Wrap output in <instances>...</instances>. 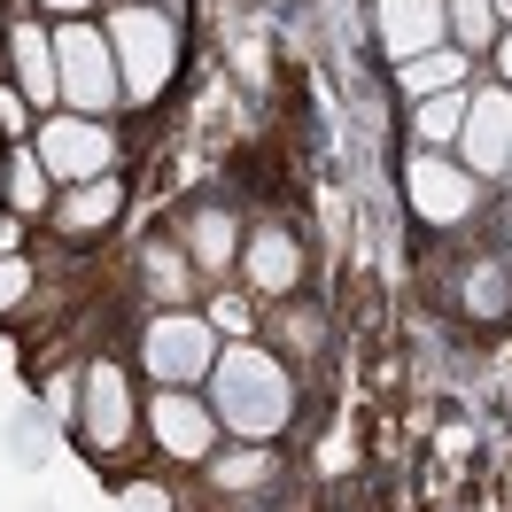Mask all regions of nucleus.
<instances>
[{
  "label": "nucleus",
  "mask_w": 512,
  "mask_h": 512,
  "mask_svg": "<svg viewBox=\"0 0 512 512\" xmlns=\"http://www.w3.org/2000/svg\"><path fill=\"white\" fill-rule=\"evenodd\" d=\"M132 427V388L117 365H94L86 373V435H94V450H117Z\"/></svg>",
  "instance_id": "nucleus-10"
},
{
  "label": "nucleus",
  "mask_w": 512,
  "mask_h": 512,
  "mask_svg": "<svg viewBox=\"0 0 512 512\" xmlns=\"http://www.w3.org/2000/svg\"><path fill=\"white\" fill-rule=\"evenodd\" d=\"M125 505H140V512H163V497H156V489H132Z\"/></svg>",
  "instance_id": "nucleus-25"
},
{
  "label": "nucleus",
  "mask_w": 512,
  "mask_h": 512,
  "mask_svg": "<svg viewBox=\"0 0 512 512\" xmlns=\"http://www.w3.org/2000/svg\"><path fill=\"white\" fill-rule=\"evenodd\" d=\"M109 55H117V86L132 101H156L163 78H171V55H179V39L163 24L156 8H117L109 16Z\"/></svg>",
  "instance_id": "nucleus-3"
},
{
  "label": "nucleus",
  "mask_w": 512,
  "mask_h": 512,
  "mask_svg": "<svg viewBox=\"0 0 512 512\" xmlns=\"http://www.w3.org/2000/svg\"><path fill=\"white\" fill-rule=\"evenodd\" d=\"M148 427H156V443L171 450V458H210V450H218V419L202 412L187 388H163L156 412H148Z\"/></svg>",
  "instance_id": "nucleus-8"
},
{
  "label": "nucleus",
  "mask_w": 512,
  "mask_h": 512,
  "mask_svg": "<svg viewBox=\"0 0 512 512\" xmlns=\"http://www.w3.org/2000/svg\"><path fill=\"white\" fill-rule=\"evenodd\" d=\"M39 163H47V179H63V187H78V179H109L117 140H109L94 117L63 109V117H47V125H39Z\"/></svg>",
  "instance_id": "nucleus-4"
},
{
  "label": "nucleus",
  "mask_w": 512,
  "mask_h": 512,
  "mask_svg": "<svg viewBox=\"0 0 512 512\" xmlns=\"http://www.w3.org/2000/svg\"><path fill=\"white\" fill-rule=\"evenodd\" d=\"M241 264H249V280L264 295H288L295 288V241H288V233H256Z\"/></svg>",
  "instance_id": "nucleus-13"
},
{
  "label": "nucleus",
  "mask_w": 512,
  "mask_h": 512,
  "mask_svg": "<svg viewBox=\"0 0 512 512\" xmlns=\"http://www.w3.org/2000/svg\"><path fill=\"white\" fill-rule=\"evenodd\" d=\"M505 171H512V163H505Z\"/></svg>",
  "instance_id": "nucleus-29"
},
{
  "label": "nucleus",
  "mask_w": 512,
  "mask_h": 512,
  "mask_svg": "<svg viewBox=\"0 0 512 512\" xmlns=\"http://www.w3.org/2000/svg\"><path fill=\"white\" fill-rule=\"evenodd\" d=\"M443 24H450L443 0H381V47L396 55V63H412V55H427V47H443Z\"/></svg>",
  "instance_id": "nucleus-9"
},
{
  "label": "nucleus",
  "mask_w": 512,
  "mask_h": 512,
  "mask_svg": "<svg viewBox=\"0 0 512 512\" xmlns=\"http://www.w3.org/2000/svg\"><path fill=\"white\" fill-rule=\"evenodd\" d=\"M458 148H466V171H505L512 163V86L466 94V132H458Z\"/></svg>",
  "instance_id": "nucleus-7"
},
{
  "label": "nucleus",
  "mask_w": 512,
  "mask_h": 512,
  "mask_svg": "<svg viewBox=\"0 0 512 512\" xmlns=\"http://www.w3.org/2000/svg\"><path fill=\"white\" fill-rule=\"evenodd\" d=\"M148 373L156 381H202L210 365H218V326L194 319V311H163L156 326H148Z\"/></svg>",
  "instance_id": "nucleus-5"
},
{
  "label": "nucleus",
  "mask_w": 512,
  "mask_h": 512,
  "mask_svg": "<svg viewBox=\"0 0 512 512\" xmlns=\"http://www.w3.org/2000/svg\"><path fill=\"white\" fill-rule=\"evenodd\" d=\"M194 264H225V256H233V218H225V210H202V218H194Z\"/></svg>",
  "instance_id": "nucleus-17"
},
{
  "label": "nucleus",
  "mask_w": 512,
  "mask_h": 512,
  "mask_svg": "<svg viewBox=\"0 0 512 512\" xmlns=\"http://www.w3.org/2000/svg\"><path fill=\"white\" fill-rule=\"evenodd\" d=\"M117 218V179H78V187L55 202V225L63 233H94V225Z\"/></svg>",
  "instance_id": "nucleus-12"
},
{
  "label": "nucleus",
  "mask_w": 512,
  "mask_h": 512,
  "mask_svg": "<svg viewBox=\"0 0 512 512\" xmlns=\"http://www.w3.org/2000/svg\"><path fill=\"white\" fill-rule=\"evenodd\" d=\"M210 326H218V334H249V303H241V295H218V303H210Z\"/></svg>",
  "instance_id": "nucleus-22"
},
{
  "label": "nucleus",
  "mask_w": 512,
  "mask_h": 512,
  "mask_svg": "<svg viewBox=\"0 0 512 512\" xmlns=\"http://www.w3.org/2000/svg\"><path fill=\"white\" fill-rule=\"evenodd\" d=\"M443 8H450L458 47H489V39H497V8H489V0H443Z\"/></svg>",
  "instance_id": "nucleus-16"
},
{
  "label": "nucleus",
  "mask_w": 512,
  "mask_h": 512,
  "mask_svg": "<svg viewBox=\"0 0 512 512\" xmlns=\"http://www.w3.org/2000/svg\"><path fill=\"white\" fill-rule=\"evenodd\" d=\"M505 86H512V32H505Z\"/></svg>",
  "instance_id": "nucleus-27"
},
{
  "label": "nucleus",
  "mask_w": 512,
  "mask_h": 512,
  "mask_svg": "<svg viewBox=\"0 0 512 512\" xmlns=\"http://www.w3.org/2000/svg\"><path fill=\"white\" fill-rule=\"evenodd\" d=\"M16 78H24V101H39V109H55L63 101V78H55V39L39 32V24H16Z\"/></svg>",
  "instance_id": "nucleus-11"
},
{
  "label": "nucleus",
  "mask_w": 512,
  "mask_h": 512,
  "mask_svg": "<svg viewBox=\"0 0 512 512\" xmlns=\"http://www.w3.org/2000/svg\"><path fill=\"white\" fill-rule=\"evenodd\" d=\"M404 187H412V210L427 225H458V218H474V202H481L474 171H458V163H443V156H412Z\"/></svg>",
  "instance_id": "nucleus-6"
},
{
  "label": "nucleus",
  "mask_w": 512,
  "mask_h": 512,
  "mask_svg": "<svg viewBox=\"0 0 512 512\" xmlns=\"http://www.w3.org/2000/svg\"><path fill=\"white\" fill-rule=\"evenodd\" d=\"M148 280H156L163 295H179V288H187V264H179L171 249H148Z\"/></svg>",
  "instance_id": "nucleus-21"
},
{
  "label": "nucleus",
  "mask_w": 512,
  "mask_h": 512,
  "mask_svg": "<svg viewBox=\"0 0 512 512\" xmlns=\"http://www.w3.org/2000/svg\"><path fill=\"white\" fill-rule=\"evenodd\" d=\"M24 288H32L24 256H16V249H0V311H8V303H24Z\"/></svg>",
  "instance_id": "nucleus-20"
},
{
  "label": "nucleus",
  "mask_w": 512,
  "mask_h": 512,
  "mask_svg": "<svg viewBox=\"0 0 512 512\" xmlns=\"http://www.w3.org/2000/svg\"><path fill=\"white\" fill-rule=\"evenodd\" d=\"M218 481H225V489H249V481H272V458H264V450H233V458H218Z\"/></svg>",
  "instance_id": "nucleus-19"
},
{
  "label": "nucleus",
  "mask_w": 512,
  "mask_h": 512,
  "mask_svg": "<svg viewBox=\"0 0 512 512\" xmlns=\"http://www.w3.org/2000/svg\"><path fill=\"white\" fill-rule=\"evenodd\" d=\"M404 86H412L419 101L466 86V47H427V55H412V63H404Z\"/></svg>",
  "instance_id": "nucleus-14"
},
{
  "label": "nucleus",
  "mask_w": 512,
  "mask_h": 512,
  "mask_svg": "<svg viewBox=\"0 0 512 512\" xmlns=\"http://www.w3.org/2000/svg\"><path fill=\"white\" fill-rule=\"evenodd\" d=\"M458 132H466V94H458V86L419 101V140H427V148H443V140H458Z\"/></svg>",
  "instance_id": "nucleus-15"
},
{
  "label": "nucleus",
  "mask_w": 512,
  "mask_h": 512,
  "mask_svg": "<svg viewBox=\"0 0 512 512\" xmlns=\"http://www.w3.org/2000/svg\"><path fill=\"white\" fill-rule=\"evenodd\" d=\"M55 78H63V109H78V117H101L109 101H125V86H117V55H109V32L78 24V16L55 32Z\"/></svg>",
  "instance_id": "nucleus-2"
},
{
  "label": "nucleus",
  "mask_w": 512,
  "mask_h": 512,
  "mask_svg": "<svg viewBox=\"0 0 512 512\" xmlns=\"http://www.w3.org/2000/svg\"><path fill=\"white\" fill-rule=\"evenodd\" d=\"M489 8H505V16H512V0H489Z\"/></svg>",
  "instance_id": "nucleus-28"
},
{
  "label": "nucleus",
  "mask_w": 512,
  "mask_h": 512,
  "mask_svg": "<svg viewBox=\"0 0 512 512\" xmlns=\"http://www.w3.org/2000/svg\"><path fill=\"white\" fill-rule=\"evenodd\" d=\"M474 311H497V303H505V272H474Z\"/></svg>",
  "instance_id": "nucleus-23"
},
{
  "label": "nucleus",
  "mask_w": 512,
  "mask_h": 512,
  "mask_svg": "<svg viewBox=\"0 0 512 512\" xmlns=\"http://www.w3.org/2000/svg\"><path fill=\"white\" fill-rule=\"evenodd\" d=\"M210 388H218V412H225V427H233L241 443H272V435L288 427V412H295V388H288V373H280V357H264L256 342L218 350Z\"/></svg>",
  "instance_id": "nucleus-1"
},
{
  "label": "nucleus",
  "mask_w": 512,
  "mask_h": 512,
  "mask_svg": "<svg viewBox=\"0 0 512 512\" xmlns=\"http://www.w3.org/2000/svg\"><path fill=\"white\" fill-rule=\"evenodd\" d=\"M47 8H63V24H70V8H94V0H47Z\"/></svg>",
  "instance_id": "nucleus-26"
},
{
  "label": "nucleus",
  "mask_w": 512,
  "mask_h": 512,
  "mask_svg": "<svg viewBox=\"0 0 512 512\" xmlns=\"http://www.w3.org/2000/svg\"><path fill=\"white\" fill-rule=\"evenodd\" d=\"M0 125L24 132V94H8V86H0Z\"/></svg>",
  "instance_id": "nucleus-24"
},
{
  "label": "nucleus",
  "mask_w": 512,
  "mask_h": 512,
  "mask_svg": "<svg viewBox=\"0 0 512 512\" xmlns=\"http://www.w3.org/2000/svg\"><path fill=\"white\" fill-rule=\"evenodd\" d=\"M8 202H16V210H39V202H47V163H39V148L32 156H16V179H8Z\"/></svg>",
  "instance_id": "nucleus-18"
}]
</instances>
